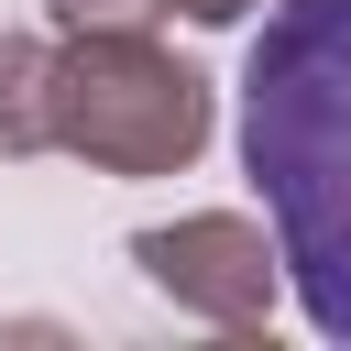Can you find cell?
<instances>
[{
    "label": "cell",
    "instance_id": "1",
    "mask_svg": "<svg viewBox=\"0 0 351 351\" xmlns=\"http://www.w3.org/2000/svg\"><path fill=\"white\" fill-rule=\"evenodd\" d=\"M241 165L318 340H351V0H274L241 55Z\"/></svg>",
    "mask_w": 351,
    "mask_h": 351
},
{
    "label": "cell",
    "instance_id": "2",
    "mask_svg": "<svg viewBox=\"0 0 351 351\" xmlns=\"http://www.w3.org/2000/svg\"><path fill=\"white\" fill-rule=\"evenodd\" d=\"M219 132L208 77L154 44L143 22H66L55 33V154L88 176H186Z\"/></svg>",
    "mask_w": 351,
    "mask_h": 351
},
{
    "label": "cell",
    "instance_id": "3",
    "mask_svg": "<svg viewBox=\"0 0 351 351\" xmlns=\"http://www.w3.org/2000/svg\"><path fill=\"white\" fill-rule=\"evenodd\" d=\"M132 274L197 329H263L285 296V241L252 208H186V219L132 230Z\"/></svg>",
    "mask_w": 351,
    "mask_h": 351
},
{
    "label": "cell",
    "instance_id": "4",
    "mask_svg": "<svg viewBox=\"0 0 351 351\" xmlns=\"http://www.w3.org/2000/svg\"><path fill=\"white\" fill-rule=\"evenodd\" d=\"M55 154V33H0V165Z\"/></svg>",
    "mask_w": 351,
    "mask_h": 351
},
{
    "label": "cell",
    "instance_id": "5",
    "mask_svg": "<svg viewBox=\"0 0 351 351\" xmlns=\"http://www.w3.org/2000/svg\"><path fill=\"white\" fill-rule=\"evenodd\" d=\"M55 22H154V11H176V0H44Z\"/></svg>",
    "mask_w": 351,
    "mask_h": 351
},
{
    "label": "cell",
    "instance_id": "6",
    "mask_svg": "<svg viewBox=\"0 0 351 351\" xmlns=\"http://www.w3.org/2000/svg\"><path fill=\"white\" fill-rule=\"evenodd\" d=\"M197 33H230V22H252V11H274V0H176Z\"/></svg>",
    "mask_w": 351,
    "mask_h": 351
}]
</instances>
